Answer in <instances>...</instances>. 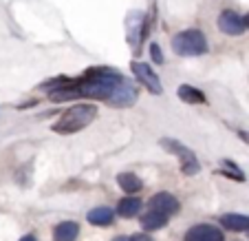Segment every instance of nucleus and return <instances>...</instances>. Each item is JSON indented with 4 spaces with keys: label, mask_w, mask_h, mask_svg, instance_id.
<instances>
[{
    "label": "nucleus",
    "mask_w": 249,
    "mask_h": 241,
    "mask_svg": "<svg viewBox=\"0 0 249 241\" xmlns=\"http://www.w3.org/2000/svg\"><path fill=\"white\" fill-rule=\"evenodd\" d=\"M95 115H97V109H95L93 104H75L62 115L60 122L53 126V131L64 133V135H69V133H77L84 126H89V124L95 120Z\"/></svg>",
    "instance_id": "f257e3e1"
},
{
    "label": "nucleus",
    "mask_w": 249,
    "mask_h": 241,
    "mask_svg": "<svg viewBox=\"0 0 249 241\" xmlns=\"http://www.w3.org/2000/svg\"><path fill=\"white\" fill-rule=\"evenodd\" d=\"M172 49L179 56H203L207 51V40L198 29H188L172 38Z\"/></svg>",
    "instance_id": "f03ea898"
},
{
    "label": "nucleus",
    "mask_w": 249,
    "mask_h": 241,
    "mask_svg": "<svg viewBox=\"0 0 249 241\" xmlns=\"http://www.w3.org/2000/svg\"><path fill=\"white\" fill-rule=\"evenodd\" d=\"M163 146L168 148V151H172L174 155H179V160H181V170H183L185 175H196L198 170H201V166H198L196 157H194V153L190 151V148L181 146L179 142H172V140H163Z\"/></svg>",
    "instance_id": "7ed1b4c3"
},
{
    "label": "nucleus",
    "mask_w": 249,
    "mask_h": 241,
    "mask_svg": "<svg viewBox=\"0 0 249 241\" xmlns=\"http://www.w3.org/2000/svg\"><path fill=\"white\" fill-rule=\"evenodd\" d=\"M137 100V86L135 82L126 80V78H122V80L117 82V86H115L113 95H110V104L113 106H132Z\"/></svg>",
    "instance_id": "20e7f679"
},
{
    "label": "nucleus",
    "mask_w": 249,
    "mask_h": 241,
    "mask_svg": "<svg viewBox=\"0 0 249 241\" xmlns=\"http://www.w3.org/2000/svg\"><path fill=\"white\" fill-rule=\"evenodd\" d=\"M130 69H132V73L137 76V80L146 86L150 93H161V91H163L161 89V80H159V76L155 73V69H150V66L143 64V62H132Z\"/></svg>",
    "instance_id": "39448f33"
},
{
    "label": "nucleus",
    "mask_w": 249,
    "mask_h": 241,
    "mask_svg": "<svg viewBox=\"0 0 249 241\" xmlns=\"http://www.w3.org/2000/svg\"><path fill=\"white\" fill-rule=\"evenodd\" d=\"M185 241H225L223 232L210 223H198L185 232Z\"/></svg>",
    "instance_id": "423d86ee"
},
{
    "label": "nucleus",
    "mask_w": 249,
    "mask_h": 241,
    "mask_svg": "<svg viewBox=\"0 0 249 241\" xmlns=\"http://www.w3.org/2000/svg\"><path fill=\"white\" fill-rule=\"evenodd\" d=\"M218 29L227 36H240L245 29V20L234 11H223L221 18H218Z\"/></svg>",
    "instance_id": "0eeeda50"
},
{
    "label": "nucleus",
    "mask_w": 249,
    "mask_h": 241,
    "mask_svg": "<svg viewBox=\"0 0 249 241\" xmlns=\"http://www.w3.org/2000/svg\"><path fill=\"white\" fill-rule=\"evenodd\" d=\"M150 208L159 210V213H163L170 217V215L179 213V201H177V197H172L170 193H159L150 199Z\"/></svg>",
    "instance_id": "6e6552de"
},
{
    "label": "nucleus",
    "mask_w": 249,
    "mask_h": 241,
    "mask_svg": "<svg viewBox=\"0 0 249 241\" xmlns=\"http://www.w3.org/2000/svg\"><path fill=\"white\" fill-rule=\"evenodd\" d=\"M168 223V215L159 213V210H148V213L141 215V226L146 228V230H159Z\"/></svg>",
    "instance_id": "1a4fd4ad"
},
{
    "label": "nucleus",
    "mask_w": 249,
    "mask_h": 241,
    "mask_svg": "<svg viewBox=\"0 0 249 241\" xmlns=\"http://www.w3.org/2000/svg\"><path fill=\"white\" fill-rule=\"evenodd\" d=\"M139 210H141V199H137V197H124L122 201H119V206H117L119 217H124V219L137 217Z\"/></svg>",
    "instance_id": "9d476101"
},
{
    "label": "nucleus",
    "mask_w": 249,
    "mask_h": 241,
    "mask_svg": "<svg viewBox=\"0 0 249 241\" xmlns=\"http://www.w3.org/2000/svg\"><path fill=\"white\" fill-rule=\"evenodd\" d=\"M77 232H80V226L75 221H62L60 226L53 232V239L55 241H75Z\"/></svg>",
    "instance_id": "9b49d317"
},
{
    "label": "nucleus",
    "mask_w": 249,
    "mask_h": 241,
    "mask_svg": "<svg viewBox=\"0 0 249 241\" xmlns=\"http://www.w3.org/2000/svg\"><path fill=\"white\" fill-rule=\"evenodd\" d=\"M179 98L183 100V102H188V104H205V95H203L198 89L190 86V84L181 86V89H179Z\"/></svg>",
    "instance_id": "f8f14e48"
},
{
    "label": "nucleus",
    "mask_w": 249,
    "mask_h": 241,
    "mask_svg": "<svg viewBox=\"0 0 249 241\" xmlns=\"http://www.w3.org/2000/svg\"><path fill=\"white\" fill-rule=\"evenodd\" d=\"M221 223L225 228H230V230H249V217H245V215H225V217L221 219Z\"/></svg>",
    "instance_id": "ddd939ff"
},
{
    "label": "nucleus",
    "mask_w": 249,
    "mask_h": 241,
    "mask_svg": "<svg viewBox=\"0 0 249 241\" xmlns=\"http://www.w3.org/2000/svg\"><path fill=\"white\" fill-rule=\"evenodd\" d=\"M86 219H89L90 223H95V226H108V223L113 221V210L102 206V208L90 210V213L86 215Z\"/></svg>",
    "instance_id": "4468645a"
},
{
    "label": "nucleus",
    "mask_w": 249,
    "mask_h": 241,
    "mask_svg": "<svg viewBox=\"0 0 249 241\" xmlns=\"http://www.w3.org/2000/svg\"><path fill=\"white\" fill-rule=\"evenodd\" d=\"M117 184L124 188V193H137V190L141 188L139 177L132 175V173H122V175L117 177Z\"/></svg>",
    "instance_id": "2eb2a0df"
},
{
    "label": "nucleus",
    "mask_w": 249,
    "mask_h": 241,
    "mask_svg": "<svg viewBox=\"0 0 249 241\" xmlns=\"http://www.w3.org/2000/svg\"><path fill=\"white\" fill-rule=\"evenodd\" d=\"M223 166H225V170H227V173H231L230 177H234L236 181H243V180H245V177H243V173H240V168H236V166L231 164V161H223Z\"/></svg>",
    "instance_id": "dca6fc26"
},
{
    "label": "nucleus",
    "mask_w": 249,
    "mask_h": 241,
    "mask_svg": "<svg viewBox=\"0 0 249 241\" xmlns=\"http://www.w3.org/2000/svg\"><path fill=\"white\" fill-rule=\"evenodd\" d=\"M150 53H152V60H155L157 64H161V62H163V53H161L159 44H150Z\"/></svg>",
    "instance_id": "f3484780"
},
{
    "label": "nucleus",
    "mask_w": 249,
    "mask_h": 241,
    "mask_svg": "<svg viewBox=\"0 0 249 241\" xmlns=\"http://www.w3.org/2000/svg\"><path fill=\"white\" fill-rule=\"evenodd\" d=\"M132 241H152L148 235H137V237H132Z\"/></svg>",
    "instance_id": "a211bd4d"
},
{
    "label": "nucleus",
    "mask_w": 249,
    "mask_h": 241,
    "mask_svg": "<svg viewBox=\"0 0 249 241\" xmlns=\"http://www.w3.org/2000/svg\"><path fill=\"white\" fill-rule=\"evenodd\" d=\"M238 135H240V137H243L245 142H249V133H245V131H238Z\"/></svg>",
    "instance_id": "6ab92c4d"
},
{
    "label": "nucleus",
    "mask_w": 249,
    "mask_h": 241,
    "mask_svg": "<svg viewBox=\"0 0 249 241\" xmlns=\"http://www.w3.org/2000/svg\"><path fill=\"white\" fill-rule=\"evenodd\" d=\"M20 241H38V239H36V237H31V235H27V237H22Z\"/></svg>",
    "instance_id": "aec40b11"
},
{
    "label": "nucleus",
    "mask_w": 249,
    "mask_h": 241,
    "mask_svg": "<svg viewBox=\"0 0 249 241\" xmlns=\"http://www.w3.org/2000/svg\"><path fill=\"white\" fill-rule=\"evenodd\" d=\"M113 241H132V237H117V239H113Z\"/></svg>",
    "instance_id": "412c9836"
},
{
    "label": "nucleus",
    "mask_w": 249,
    "mask_h": 241,
    "mask_svg": "<svg viewBox=\"0 0 249 241\" xmlns=\"http://www.w3.org/2000/svg\"><path fill=\"white\" fill-rule=\"evenodd\" d=\"M243 20H245V27H247V29H249V14H247V16H245V18H243Z\"/></svg>",
    "instance_id": "4be33fe9"
},
{
    "label": "nucleus",
    "mask_w": 249,
    "mask_h": 241,
    "mask_svg": "<svg viewBox=\"0 0 249 241\" xmlns=\"http://www.w3.org/2000/svg\"><path fill=\"white\" fill-rule=\"evenodd\" d=\"M247 235H249V230H247Z\"/></svg>",
    "instance_id": "5701e85b"
}]
</instances>
